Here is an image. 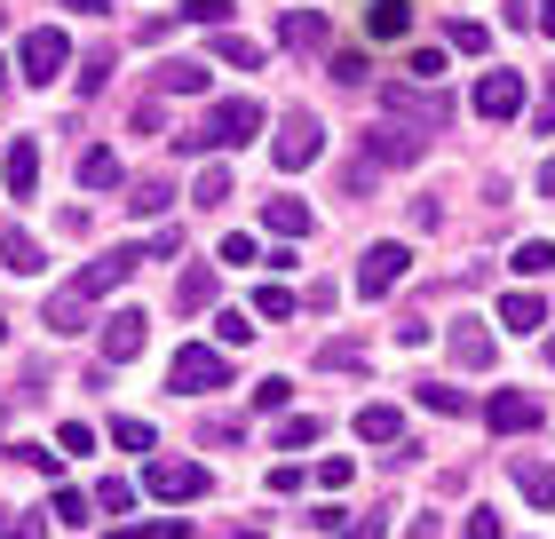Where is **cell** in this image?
Masks as SVG:
<instances>
[{"mask_svg":"<svg viewBox=\"0 0 555 539\" xmlns=\"http://www.w3.org/2000/svg\"><path fill=\"white\" fill-rule=\"evenodd\" d=\"M262 127H270V112L255 104V95H222V104H207V112L183 127V136H175V151H183V159H191V151L207 159V151H238V143H255Z\"/></svg>","mask_w":555,"mask_h":539,"instance_id":"1","label":"cell"},{"mask_svg":"<svg viewBox=\"0 0 555 539\" xmlns=\"http://www.w3.org/2000/svg\"><path fill=\"white\" fill-rule=\"evenodd\" d=\"M382 112H397V127H413V136H437V127H452V95L413 88V80H382Z\"/></svg>","mask_w":555,"mask_h":539,"instance_id":"2","label":"cell"},{"mask_svg":"<svg viewBox=\"0 0 555 539\" xmlns=\"http://www.w3.org/2000/svg\"><path fill=\"white\" fill-rule=\"evenodd\" d=\"M64 64H72V40H64V24H33V33L16 40V72H24L33 88L64 80Z\"/></svg>","mask_w":555,"mask_h":539,"instance_id":"3","label":"cell"},{"mask_svg":"<svg viewBox=\"0 0 555 539\" xmlns=\"http://www.w3.org/2000/svg\"><path fill=\"white\" fill-rule=\"evenodd\" d=\"M143 492L167 500V508H191V500L215 492V476L198 469V460H151V469H143Z\"/></svg>","mask_w":555,"mask_h":539,"instance_id":"4","label":"cell"},{"mask_svg":"<svg viewBox=\"0 0 555 539\" xmlns=\"http://www.w3.org/2000/svg\"><path fill=\"white\" fill-rule=\"evenodd\" d=\"M167 381H175V397H207V389L231 381V357L207 349V342H183V349H175V365H167Z\"/></svg>","mask_w":555,"mask_h":539,"instance_id":"5","label":"cell"},{"mask_svg":"<svg viewBox=\"0 0 555 539\" xmlns=\"http://www.w3.org/2000/svg\"><path fill=\"white\" fill-rule=\"evenodd\" d=\"M421 159H428V136H413V127H397V119L365 127V167H421Z\"/></svg>","mask_w":555,"mask_h":539,"instance_id":"6","label":"cell"},{"mask_svg":"<svg viewBox=\"0 0 555 539\" xmlns=\"http://www.w3.org/2000/svg\"><path fill=\"white\" fill-rule=\"evenodd\" d=\"M143 270V246H112V254H95V262L72 278L64 294H80V301H95V294H112V286H128V278Z\"/></svg>","mask_w":555,"mask_h":539,"instance_id":"7","label":"cell"},{"mask_svg":"<svg viewBox=\"0 0 555 539\" xmlns=\"http://www.w3.org/2000/svg\"><path fill=\"white\" fill-rule=\"evenodd\" d=\"M318 151H325V127H318V112H286V119H278V143H270V159L278 167H310L318 159Z\"/></svg>","mask_w":555,"mask_h":539,"instance_id":"8","label":"cell"},{"mask_svg":"<svg viewBox=\"0 0 555 539\" xmlns=\"http://www.w3.org/2000/svg\"><path fill=\"white\" fill-rule=\"evenodd\" d=\"M405 262H413V254L397 246V239H382V246H365V262H358V294H365V301H382L389 286H405Z\"/></svg>","mask_w":555,"mask_h":539,"instance_id":"9","label":"cell"},{"mask_svg":"<svg viewBox=\"0 0 555 539\" xmlns=\"http://www.w3.org/2000/svg\"><path fill=\"white\" fill-rule=\"evenodd\" d=\"M516 112H524V72H485V80H476V119L508 127Z\"/></svg>","mask_w":555,"mask_h":539,"instance_id":"10","label":"cell"},{"mask_svg":"<svg viewBox=\"0 0 555 539\" xmlns=\"http://www.w3.org/2000/svg\"><path fill=\"white\" fill-rule=\"evenodd\" d=\"M492 357H500V333L492 325H476V318L452 325V365H461V373H485Z\"/></svg>","mask_w":555,"mask_h":539,"instance_id":"11","label":"cell"},{"mask_svg":"<svg viewBox=\"0 0 555 539\" xmlns=\"http://www.w3.org/2000/svg\"><path fill=\"white\" fill-rule=\"evenodd\" d=\"M143 342H151V318H143V310H112V318H104V357H112V365L143 357Z\"/></svg>","mask_w":555,"mask_h":539,"instance_id":"12","label":"cell"},{"mask_svg":"<svg viewBox=\"0 0 555 539\" xmlns=\"http://www.w3.org/2000/svg\"><path fill=\"white\" fill-rule=\"evenodd\" d=\"M278 40L301 48V56H318V48L334 40V24H325V9H286V16H278Z\"/></svg>","mask_w":555,"mask_h":539,"instance_id":"13","label":"cell"},{"mask_svg":"<svg viewBox=\"0 0 555 539\" xmlns=\"http://www.w3.org/2000/svg\"><path fill=\"white\" fill-rule=\"evenodd\" d=\"M0 183H9V198H33V191H40V143H33V136L9 143V159H0Z\"/></svg>","mask_w":555,"mask_h":539,"instance_id":"14","label":"cell"},{"mask_svg":"<svg viewBox=\"0 0 555 539\" xmlns=\"http://www.w3.org/2000/svg\"><path fill=\"white\" fill-rule=\"evenodd\" d=\"M207 80H215V72L198 56H167L159 72H151V88H159V95H207Z\"/></svg>","mask_w":555,"mask_h":539,"instance_id":"15","label":"cell"},{"mask_svg":"<svg viewBox=\"0 0 555 539\" xmlns=\"http://www.w3.org/2000/svg\"><path fill=\"white\" fill-rule=\"evenodd\" d=\"M485 421H492L500 436H524V428H540V405L524 397V389H500V397L485 405Z\"/></svg>","mask_w":555,"mask_h":539,"instance_id":"16","label":"cell"},{"mask_svg":"<svg viewBox=\"0 0 555 539\" xmlns=\"http://www.w3.org/2000/svg\"><path fill=\"white\" fill-rule=\"evenodd\" d=\"M215 294H222V286H215V262H191L183 278H175V310H183V318H191V310H215Z\"/></svg>","mask_w":555,"mask_h":539,"instance_id":"17","label":"cell"},{"mask_svg":"<svg viewBox=\"0 0 555 539\" xmlns=\"http://www.w3.org/2000/svg\"><path fill=\"white\" fill-rule=\"evenodd\" d=\"M365 33L382 40V48L405 40V33H413V0H373V9H365Z\"/></svg>","mask_w":555,"mask_h":539,"instance_id":"18","label":"cell"},{"mask_svg":"<svg viewBox=\"0 0 555 539\" xmlns=\"http://www.w3.org/2000/svg\"><path fill=\"white\" fill-rule=\"evenodd\" d=\"M310 222H318V215L301 207V198H286V191H278V198H262V230H278V239H301Z\"/></svg>","mask_w":555,"mask_h":539,"instance_id":"19","label":"cell"},{"mask_svg":"<svg viewBox=\"0 0 555 539\" xmlns=\"http://www.w3.org/2000/svg\"><path fill=\"white\" fill-rule=\"evenodd\" d=\"M358 436H365V445H405V413H397V405H365Z\"/></svg>","mask_w":555,"mask_h":539,"instance_id":"20","label":"cell"},{"mask_svg":"<svg viewBox=\"0 0 555 539\" xmlns=\"http://www.w3.org/2000/svg\"><path fill=\"white\" fill-rule=\"evenodd\" d=\"M500 325H508V333H540L547 325V301L540 294H500Z\"/></svg>","mask_w":555,"mask_h":539,"instance_id":"21","label":"cell"},{"mask_svg":"<svg viewBox=\"0 0 555 539\" xmlns=\"http://www.w3.org/2000/svg\"><path fill=\"white\" fill-rule=\"evenodd\" d=\"M167 207H175V183H167V175H143V183L128 191V215H143V222L167 215Z\"/></svg>","mask_w":555,"mask_h":539,"instance_id":"22","label":"cell"},{"mask_svg":"<svg viewBox=\"0 0 555 539\" xmlns=\"http://www.w3.org/2000/svg\"><path fill=\"white\" fill-rule=\"evenodd\" d=\"M397 80H413V88H444V48H413V56L397 64Z\"/></svg>","mask_w":555,"mask_h":539,"instance_id":"23","label":"cell"},{"mask_svg":"<svg viewBox=\"0 0 555 539\" xmlns=\"http://www.w3.org/2000/svg\"><path fill=\"white\" fill-rule=\"evenodd\" d=\"M0 262H9L16 278H33V270H48V262H40V239H24V230H0Z\"/></svg>","mask_w":555,"mask_h":539,"instance_id":"24","label":"cell"},{"mask_svg":"<svg viewBox=\"0 0 555 539\" xmlns=\"http://www.w3.org/2000/svg\"><path fill=\"white\" fill-rule=\"evenodd\" d=\"M215 56H222V64L262 72V64H270V48H262V40H246V33H215Z\"/></svg>","mask_w":555,"mask_h":539,"instance_id":"25","label":"cell"},{"mask_svg":"<svg viewBox=\"0 0 555 539\" xmlns=\"http://www.w3.org/2000/svg\"><path fill=\"white\" fill-rule=\"evenodd\" d=\"M318 436H325V421H318V413H286L270 445H278V452H301V445H318Z\"/></svg>","mask_w":555,"mask_h":539,"instance_id":"26","label":"cell"},{"mask_svg":"<svg viewBox=\"0 0 555 539\" xmlns=\"http://www.w3.org/2000/svg\"><path fill=\"white\" fill-rule=\"evenodd\" d=\"M444 48H452V56H485V48H492V33H485L476 16H452V24H444Z\"/></svg>","mask_w":555,"mask_h":539,"instance_id":"27","label":"cell"},{"mask_svg":"<svg viewBox=\"0 0 555 539\" xmlns=\"http://www.w3.org/2000/svg\"><path fill=\"white\" fill-rule=\"evenodd\" d=\"M191 207H231V167H198V183H191Z\"/></svg>","mask_w":555,"mask_h":539,"instance_id":"28","label":"cell"},{"mask_svg":"<svg viewBox=\"0 0 555 539\" xmlns=\"http://www.w3.org/2000/svg\"><path fill=\"white\" fill-rule=\"evenodd\" d=\"M516 484L532 508H555V469H540V460H516Z\"/></svg>","mask_w":555,"mask_h":539,"instance_id":"29","label":"cell"},{"mask_svg":"<svg viewBox=\"0 0 555 539\" xmlns=\"http://www.w3.org/2000/svg\"><path fill=\"white\" fill-rule=\"evenodd\" d=\"M508 270H516V278H547V270H555V246H547V239H524V246L508 254Z\"/></svg>","mask_w":555,"mask_h":539,"instance_id":"30","label":"cell"},{"mask_svg":"<svg viewBox=\"0 0 555 539\" xmlns=\"http://www.w3.org/2000/svg\"><path fill=\"white\" fill-rule=\"evenodd\" d=\"M80 183H88V191H119V151H88V159H80Z\"/></svg>","mask_w":555,"mask_h":539,"instance_id":"31","label":"cell"},{"mask_svg":"<svg viewBox=\"0 0 555 539\" xmlns=\"http://www.w3.org/2000/svg\"><path fill=\"white\" fill-rule=\"evenodd\" d=\"M48 325L56 333H88V301L80 294H48Z\"/></svg>","mask_w":555,"mask_h":539,"instance_id":"32","label":"cell"},{"mask_svg":"<svg viewBox=\"0 0 555 539\" xmlns=\"http://www.w3.org/2000/svg\"><path fill=\"white\" fill-rule=\"evenodd\" d=\"M88 508H112V516H128V508H135V484H128V476H104Z\"/></svg>","mask_w":555,"mask_h":539,"instance_id":"33","label":"cell"},{"mask_svg":"<svg viewBox=\"0 0 555 539\" xmlns=\"http://www.w3.org/2000/svg\"><path fill=\"white\" fill-rule=\"evenodd\" d=\"M318 365H325V373H358V365H365V342H325Z\"/></svg>","mask_w":555,"mask_h":539,"instance_id":"34","label":"cell"},{"mask_svg":"<svg viewBox=\"0 0 555 539\" xmlns=\"http://www.w3.org/2000/svg\"><path fill=\"white\" fill-rule=\"evenodd\" d=\"M112 539H191V516H159V524H128Z\"/></svg>","mask_w":555,"mask_h":539,"instance_id":"35","label":"cell"},{"mask_svg":"<svg viewBox=\"0 0 555 539\" xmlns=\"http://www.w3.org/2000/svg\"><path fill=\"white\" fill-rule=\"evenodd\" d=\"M421 405H428V413H444V421H452V413H468V397H461V389H444V381H421Z\"/></svg>","mask_w":555,"mask_h":539,"instance_id":"36","label":"cell"},{"mask_svg":"<svg viewBox=\"0 0 555 539\" xmlns=\"http://www.w3.org/2000/svg\"><path fill=\"white\" fill-rule=\"evenodd\" d=\"M286 405H294V381H255V413H286Z\"/></svg>","mask_w":555,"mask_h":539,"instance_id":"37","label":"cell"},{"mask_svg":"<svg viewBox=\"0 0 555 539\" xmlns=\"http://www.w3.org/2000/svg\"><path fill=\"white\" fill-rule=\"evenodd\" d=\"M48 516H56V524H88V492H72V484H56V500H48Z\"/></svg>","mask_w":555,"mask_h":539,"instance_id":"38","label":"cell"},{"mask_svg":"<svg viewBox=\"0 0 555 539\" xmlns=\"http://www.w3.org/2000/svg\"><path fill=\"white\" fill-rule=\"evenodd\" d=\"M175 16H191V24H207V33H222V24H231V0H191V9H175Z\"/></svg>","mask_w":555,"mask_h":539,"instance_id":"39","label":"cell"},{"mask_svg":"<svg viewBox=\"0 0 555 539\" xmlns=\"http://www.w3.org/2000/svg\"><path fill=\"white\" fill-rule=\"evenodd\" d=\"M112 445L119 452H151V421H112Z\"/></svg>","mask_w":555,"mask_h":539,"instance_id":"40","label":"cell"},{"mask_svg":"<svg viewBox=\"0 0 555 539\" xmlns=\"http://www.w3.org/2000/svg\"><path fill=\"white\" fill-rule=\"evenodd\" d=\"M0 539H48V516H9L0 508Z\"/></svg>","mask_w":555,"mask_h":539,"instance_id":"41","label":"cell"},{"mask_svg":"<svg viewBox=\"0 0 555 539\" xmlns=\"http://www.w3.org/2000/svg\"><path fill=\"white\" fill-rule=\"evenodd\" d=\"M365 72H373V64L358 56V48H341V56H334V80H341V88H365Z\"/></svg>","mask_w":555,"mask_h":539,"instance_id":"42","label":"cell"},{"mask_svg":"<svg viewBox=\"0 0 555 539\" xmlns=\"http://www.w3.org/2000/svg\"><path fill=\"white\" fill-rule=\"evenodd\" d=\"M215 333L238 349V342H255V318H246V310H222V318H215Z\"/></svg>","mask_w":555,"mask_h":539,"instance_id":"43","label":"cell"},{"mask_svg":"<svg viewBox=\"0 0 555 539\" xmlns=\"http://www.w3.org/2000/svg\"><path fill=\"white\" fill-rule=\"evenodd\" d=\"M222 262H238V270H255L262 254H255V239H246V230H231V239H222Z\"/></svg>","mask_w":555,"mask_h":539,"instance_id":"44","label":"cell"},{"mask_svg":"<svg viewBox=\"0 0 555 539\" xmlns=\"http://www.w3.org/2000/svg\"><path fill=\"white\" fill-rule=\"evenodd\" d=\"M255 310H262V318H286L294 294H286V286H255Z\"/></svg>","mask_w":555,"mask_h":539,"instance_id":"45","label":"cell"},{"mask_svg":"<svg viewBox=\"0 0 555 539\" xmlns=\"http://www.w3.org/2000/svg\"><path fill=\"white\" fill-rule=\"evenodd\" d=\"M88 445H95V428H88V421H64V436H56V452L72 460V452H88Z\"/></svg>","mask_w":555,"mask_h":539,"instance_id":"46","label":"cell"},{"mask_svg":"<svg viewBox=\"0 0 555 539\" xmlns=\"http://www.w3.org/2000/svg\"><path fill=\"white\" fill-rule=\"evenodd\" d=\"M349 476H358V469H349V460H341V452H334V460H318V484H325V492H341V484H349Z\"/></svg>","mask_w":555,"mask_h":539,"instance_id":"47","label":"cell"},{"mask_svg":"<svg viewBox=\"0 0 555 539\" xmlns=\"http://www.w3.org/2000/svg\"><path fill=\"white\" fill-rule=\"evenodd\" d=\"M461 539H508V531H500V516H492V508H476V516H468V531Z\"/></svg>","mask_w":555,"mask_h":539,"instance_id":"48","label":"cell"},{"mask_svg":"<svg viewBox=\"0 0 555 539\" xmlns=\"http://www.w3.org/2000/svg\"><path fill=\"white\" fill-rule=\"evenodd\" d=\"M532 136H555V72H547V95H540V112H532Z\"/></svg>","mask_w":555,"mask_h":539,"instance_id":"49","label":"cell"},{"mask_svg":"<svg viewBox=\"0 0 555 539\" xmlns=\"http://www.w3.org/2000/svg\"><path fill=\"white\" fill-rule=\"evenodd\" d=\"M104 80H112V56H104V48H95V56H88V72H80V88L95 95V88H104Z\"/></svg>","mask_w":555,"mask_h":539,"instance_id":"50","label":"cell"},{"mask_svg":"<svg viewBox=\"0 0 555 539\" xmlns=\"http://www.w3.org/2000/svg\"><path fill=\"white\" fill-rule=\"evenodd\" d=\"M334 539H389V524H382V516H365V524H341Z\"/></svg>","mask_w":555,"mask_h":539,"instance_id":"51","label":"cell"},{"mask_svg":"<svg viewBox=\"0 0 555 539\" xmlns=\"http://www.w3.org/2000/svg\"><path fill=\"white\" fill-rule=\"evenodd\" d=\"M532 24H540V33L555 40V0H540V16H532Z\"/></svg>","mask_w":555,"mask_h":539,"instance_id":"52","label":"cell"},{"mask_svg":"<svg viewBox=\"0 0 555 539\" xmlns=\"http://www.w3.org/2000/svg\"><path fill=\"white\" fill-rule=\"evenodd\" d=\"M72 9H88V16H104V9H112V0H72Z\"/></svg>","mask_w":555,"mask_h":539,"instance_id":"53","label":"cell"},{"mask_svg":"<svg viewBox=\"0 0 555 539\" xmlns=\"http://www.w3.org/2000/svg\"><path fill=\"white\" fill-rule=\"evenodd\" d=\"M540 183H547V191H555V159H547V175H540Z\"/></svg>","mask_w":555,"mask_h":539,"instance_id":"54","label":"cell"},{"mask_svg":"<svg viewBox=\"0 0 555 539\" xmlns=\"http://www.w3.org/2000/svg\"><path fill=\"white\" fill-rule=\"evenodd\" d=\"M0 342H9V318H0Z\"/></svg>","mask_w":555,"mask_h":539,"instance_id":"55","label":"cell"},{"mask_svg":"<svg viewBox=\"0 0 555 539\" xmlns=\"http://www.w3.org/2000/svg\"><path fill=\"white\" fill-rule=\"evenodd\" d=\"M0 88H9V64H0Z\"/></svg>","mask_w":555,"mask_h":539,"instance_id":"56","label":"cell"},{"mask_svg":"<svg viewBox=\"0 0 555 539\" xmlns=\"http://www.w3.org/2000/svg\"><path fill=\"white\" fill-rule=\"evenodd\" d=\"M547 365H555V342H547Z\"/></svg>","mask_w":555,"mask_h":539,"instance_id":"57","label":"cell"},{"mask_svg":"<svg viewBox=\"0 0 555 539\" xmlns=\"http://www.w3.org/2000/svg\"><path fill=\"white\" fill-rule=\"evenodd\" d=\"M238 539H262V531H238Z\"/></svg>","mask_w":555,"mask_h":539,"instance_id":"58","label":"cell"}]
</instances>
